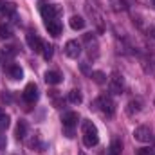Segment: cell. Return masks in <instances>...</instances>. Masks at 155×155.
Returning <instances> with one entry per match:
<instances>
[{"mask_svg": "<svg viewBox=\"0 0 155 155\" xmlns=\"http://www.w3.org/2000/svg\"><path fill=\"white\" fill-rule=\"evenodd\" d=\"M121 150H123V144L119 139H116V141H112V144L108 148V155H121Z\"/></svg>", "mask_w": 155, "mask_h": 155, "instance_id": "17", "label": "cell"}, {"mask_svg": "<svg viewBox=\"0 0 155 155\" xmlns=\"http://www.w3.org/2000/svg\"><path fill=\"white\" fill-rule=\"evenodd\" d=\"M134 137H135V141H139V143H148V141L152 139V130H150L148 126H137V128L134 130Z\"/></svg>", "mask_w": 155, "mask_h": 155, "instance_id": "5", "label": "cell"}, {"mask_svg": "<svg viewBox=\"0 0 155 155\" xmlns=\"http://www.w3.org/2000/svg\"><path fill=\"white\" fill-rule=\"evenodd\" d=\"M38 87H36V83H27V87H25V90H24V99L27 101V103H35L36 99H38Z\"/></svg>", "mask_w": 155, "mask_h": 155, "instance_id": "7", "label": "cell"}, {"mask_svg": "<svg viewBox=\"0 0 155 155\" xmlns=\"http://www.w3.org/2000/svg\"><path fill=\"white\" fill-rule=\"evenodd\" d=\"M4 9H5V2H0V16H4Z\"/></svg>", "mask_w": 155, "mask_h": 155, "instance_id": "26", "label": "cell"}, {"mask_svg": "<svg viewBox=\"0 0 155 155\" xmlns=\"http://www.w3.org/2000/svg\"><path fill=\"white\" fill-rule=\"evenodd\" d=\"M78 121H79L78 112H65L63 117H61V123H63L65 128H74V126L78 124Z\"/></svg>", "mask_w": 155, "mask_h": 155, "instance_id": "8", "label": "cell"}, {"mask_svg": "<svg viewBox=\"0 0 155 155\" xmlns=\"http://www.w3.org/2000/svg\"><path fill=\"white\" fill-rule=\"evenodd\" d=\"M96 105L99 107V110H101L105 116H108V117H112L114 112H116V105H114V101H112L110 96H101V97H97Z\"/></svg>", "mask_w": 155, "mask_h": 155, "instance_id": "2", "label": "cell"}, {"mask_svg": "<svg viewBox=\"0 0 155 155\" xmlns=\"http://www.w3.org/2000/svg\"><path fill=\"white\" fill-rule=\"evenodd\" d=\"M5 144H7V139H5V135H4V134H0V152H2V150H5Z\"/></svg>", "mask_w": 155, "mask_h": 155, "instance_id": "23", "label": "cell"}, {"mask_svg": "<svg viewBox=\"0 0 155 155\" xmlns=\"http://www.w3.org/2000/svg\"><path fill=\"white\" fill-rule=\"evenodd\" d=\"M41 52H43V58H45V60H51L52 54H54V47L49 45V43H43V51H41Z\"/></svg>", "mask_w": 155, "mask_h": 155, "instance_id": "20", "label": "cell"}, {"mask_svg": "<svg viewBox=\"0 0 155 155\" xmlns=\"http://www.w3.org/2000/svg\"><path fill=\"white\" fill-rule=\"evenodd\" d=\"M65 54L69 58H78L81 54V43L78 40H69L65 43Z\"/></svg>", "mask_w": 155, "mask_h": 155, "instance_id": "4", "label": "cell"}, {"mask_svg": "<svg viewBox=\"0 0 155 155\" xmlns=\"http://www.w3.org/2000/svg\"><path fill=\"white\" fill-rule=\"evenodd\" d=\"M83 143H85L87 148H92L99 143L97 128L92 121H83Z\"/></svg>", "mask_w": 155, "mask_h": 155, "instance_id": "1", "label": "cell"}, {"mask_svg": "<svg viewBox=\"0 0 155 155\" xmlns=\"http://www.w3.org/2000/svg\"><path fill=\"white\" fill-rule=\"evenodd\" d=\"M139 112H141V101H130L128 107H126V114L134 116V114H139Z\"/></svg>", "mask_w": 155, "mask_h": 155, "instance_id": "15", "label": "cell"}, {"mask_svg": "<svg viewBox=\"0 0 155 155\" xmlns=\"http://www.w3.org/2000/svg\"><path fill=\"white\" fill-rule=\"evenodd\" d=\"M41 16L45 18V22H51V20H58L60 13H61V7L60 5H51V4H45L41 5Z\"/></svg>", "mask_w": 155, "mask_h": 155, "instance_id": "3", "label": "cell"}, {"mask_svg": "<svg viewBox=\"0 0 155 155\" xmlns=\"http://www.w3.org/2000/svg\"><path fill=\"white\" fill-rule=\"evenodd\" d=\"M7 74L13 78V79H22L24 71H22V67H20V65L13 63V65H9V67H7Z\"/></svg>", "mask_w": 155, "mask_h": 155, "instance_id": "12", "label": "cell"}, {"mask_svg": "<svg viewBox=\"0 0 155 155\" xmlns=\"http://www.w3.org/2000/svg\"><path fill=\"white\" fill-rule=\"evenodd\" d=\"M45 27H47L49 35H52V36H60V35H61V22H60V20L45 22Z\"/></svg>", "mask_w": 155, "mask_h": 155, "instance_id": "10", "label": "cell"}, {"mask_svg": "<svg viewBox=\"0 0 155 155\" xmlns=\"http://www.w3.org/2000/svg\"><path fill=\"white\" fill-rule=\"evenodd\" d=\"M25 134H27V123H25V121H18L16 130H15L16 139H24V137H25Z\"/></svg>", "mask_w": 155, "mask_h": 155, "instance_id": "13", "label": "cell"}, {"mask_svg": "<svg viewBox=\"0 0 155 155\" xmlns=\"http://www.w3.org/2000/svg\"><path fill=\"white\" fill-rule=\"evenodd\" d=\"M108 87H110L112 94H121L123 92V76L119 72H114L108 79Z\"/></svg>", "mask_w": 155, "mask_h": 155, "instance_id": "6", "label": "cell"}, {"mask_svg": "<svg viewBox=\"0 0 155 155\" xmlns=\"http://www.w3.org/2000/svg\"><path fill=\"white\" fill-rule=\"evenodd\" d=\"M148 35L152 36V38L155 40V25H152V27H148Z\"/></svg>", "mask_w": 155, "mask_h": 155, "instance_id": "25", "label": "cell"}, {"mask_svg": "<svg viewBox=\"0 0 155 155\" xmlns=\"http://www.w3.org/2000/svg\"><path fill=\"white\" fill-rule=\"evenodd\" d=\"M2 101L9 103V101H11V94H9V92H4V94H2Z\"/></svg>", "mask_w": 155, "mask_h": 155, "instance_id": "24", "label": "cell"}, {"mask_svg": "<svg viewBox=\"0 0 155 155\" xmlns=\"http://www.w3.org/2000/svg\"><path fill=\"white\" fill-rule=\"evenodd\" d=\"M137 155H155V152H153V148H139L137 150Z\"/></svg>", "mask_w": 155, "mask_h": 155, "instance_id": "22", "label": "cell"}, {"mask_svg": "<svg viewBox=\"0 0 155 155\" xmlns=\"http://www.w3.org/2000/svg\"><path fill=\"white\" fill-rule=\"evenodd\" d=\"M9 116L7 114H0V130H7V126H9Z\"/></svg>", "mask_w": 155, "mask_h": 155, "instance_id": "21", "label": "cell"}, {"mask_svg": "<svg viewBox=\"0 0 155 155\" xmlns=\"http://www.w3.org/2000/svg\"><path fill=\"white\" fill-rule=\"evenodd\" d=\"M27 43H29V47H31L35 52H41V51H43V41H41L36 35H33V33L27 35Z\"/></svg>", "mask_w": 155, "mask_h": 155, "instance_id": "9", "label": "cell"}, {"mask_svg": "<svg viewBox=\"0 0 155 155\" xmlns=\"http://www.w3.org/2000/svg\"><path fill=\"white\" fill-rule=\"evenodd\" d=\"M92 79H94L97 85H105V83H107V76H105V72H101V71L92 72Z\"/></svg>", "mask_w": 155, "mask_h": 155, "instance_id": "19", "label": "cell"}, {"mask_svg": "<svg viewBox=\"0 0 155 155\" xmlns=\"http://www.w3.org/2000/svg\"><path fill=\"white\" fill-rule=\"evenodd\" d=\"M45 81H47V85H58V83H61V76L56 71H47L45 72Z\"/></svg>", "mask_w": 155, "mask_h": 155, "instance_id": "11", "label": "cell"}, {"mask_svg": "<svg viewBox=\"0 0 155 155\" xmlns=\"http://www.w3.org/2000/svg\"><path fill=\"white\" fill-rule=\"evenodd\" d=\"M69 101H71L72 105H79V103L83 101L81 92H79V90H76V88H74V90H71V92H69Z\"/></svg>", "mask_w": 155, "mask_h": 155, "instance_id": "16", "label": "cell"}, {"mask_svg": "<svg viewBox=\"0 0 155 155\" xmlns=\"http://www.w3.org/2000/svg\"><path fill=\"white\" fill-rule=\"evenodd\" d=\"M13 36V29L7 24H0V38H11Z\"/></svg>", "mask_w": 155, "mask_h": 155, "instance_id": "18", "label": "cell"}, {"mask_svg": "<svg viewBox=\"0 0 155 155\" xmlns=\"http://www.w3.org/2000/svg\"><path fill=\"white\" fill-rule=\"evenodd\" d=\"M71 27L74 29V31H79V29H83L85 27V20H83V16H78V15H74L72 18H71Z\"/></svg>", "mask_w": 155, "mask_h": 155, "instance_id": "14", "label": "cell"}]
</instances>
